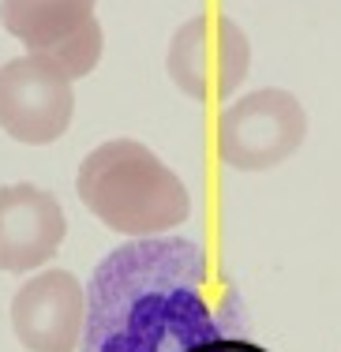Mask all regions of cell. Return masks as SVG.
Here are the masks:
<instances>
[{"mask_svg":"<svg viewBox=\"0 0 341 352\" xmlns=\"http://www.w3.org/2000/svg\"><path fill=\"white\" fill-rule=\"evenodd\" d=\"M252 45L229 15H195L169 41V79L195 102L229 98L248 79Z\"/></svg>","mask_w":341,"mask_h":352,"instance_id":"cell-5","label":"cell"},{"mask_svg":"<svg viewBox=\"0 0 341 352\" xmlns=\"http://www.w3.org/2000/svg\"><path fill=\"white\" fill-rule=\"evenodd\" d=\"M188 352H266V349L255 345V341H248L244 333H221V338L203 341V345H195Z\"/></svg>","mask_w":341,"mask_h":352,"instance_id":"cell-9","label":"cell"},{"mask_svg":"<svg viewBox=\"0 0 341 352\" xmlns=\"http://www.w3.org/2000/svg\"><path fill=\"white\" fill-rule=\"evenodd\" d=\"M87 322V292L76 274L45 270L12 300L15 338L30 352H76Z\"/></svg>","mask_w":341,"mask_h":352,"instance_id":"cell-7","label":"cell"},{"mask_svg":"<svg viewBox=\"0 0 341 352\" xmlns=\"http://www.w3.org/2000/svg\"><path fill=\"white\" fill-rule=\"evenodd\" d=\"M76 191L105 229L124 236H162L191 214L184 180L135 139H109L90 150Z\"/></svg>","mask_w":341,"mask_h":352,"instance_id":"cell-2","label":"cell"},{"mask_svg":"<svg viewBox=\"0 0 341 352\" xmlns=\"http://www.w3.org/2000/svg\"><path fill=\"white\" fill-rule=\"evenodd\" d=\"M304 135V105L278 87L236 98L218 116V154L229 169L240 173H263L281 165L296 154Z\"/></svg>","mask_w":341,"mask_h":352,"instance_id":"cell-3","label":"cell"},{"mask_svg":"<svg viewBox=\"0 0 341 352\" xmlns=\"http://www.w3.org/2000/svg\"><path fill=\"white\" fill-rule=\"evenodd\" d=\"M221 333H244V311L195 240L135 236L90 274L82 352H188Z\"/></svg>","mask_w":341,"mask_h":352,"instance_id":"cell-1","label":"cell"},{"mask_svg":"<svg viewBox=\"0 0 341 352\" xmlns=\"http://www.w3.org/2000/svg\"><path fill=\"white\" fill-rule=\"evenodd\" d=\"M76 113L72 79L45 56H15L0 68V128L15 142L45 146L68 131Z\"/></svg>","mask_w":341,"mask_h":352,"instance_id":"cell-6","label":"cell"},{"mask_svg":"<svg viewBox=\"0 0 341 352\" xmlns=\"http://www.w3.org/2000/svg\"><path fill=\"white\" fill-rule=\"evenodd\" d=\"M0 23L68 79H82L98 68L102 27L94 19V0H0Z\"/></svg>","mask_w":341,"mask_h":352,"instance_id":"cell-4","label":"cell"},{"mask_svg":"<svg viewBox=\"0 0 341 352\" xmlns=\"http://www.w3.org/2000/svg\"><path fill=\"white\" fill-rule=\"evenodd\" d=\"M68 221L49 191L34 184L0 188V270L23 274L60 251Z\"/></svg>","mask_w":341,"mask_h":352,"instance_id":"cell-8","label":"cell"}]
</instances>
